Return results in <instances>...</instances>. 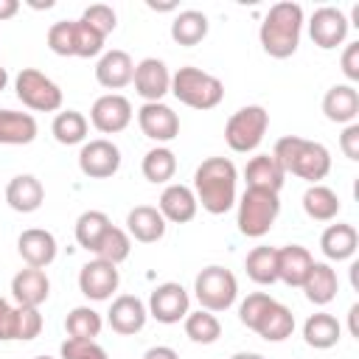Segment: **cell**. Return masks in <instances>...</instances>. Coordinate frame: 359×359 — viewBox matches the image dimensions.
I'll return each instance as SVG.
<instances>
[{
  "label": "cell",
  "mask_w": 359,
  "mask_h": 359,
  "mask_svg": "<svg viewBox=\"0 0 359 359\" xmlns=\"http://www.w3.org/2000/svg\"><path fill=\"white\" fill-rule=\"evenodd\" d=\"M238 171L227 157H208L194 171V196L208 213L222 216L236 205Z\"/></svg>",
  "instance_id": "obj_1"
},
{
  "label": "cell",
  "mask_w": 359,
  "mask_h": 359,
  "mask_svg": "<svg viewBox=\"0 0 359 359\" xmlns=\"http://www.w3.org/2000/svg\"><path fill=\"white\" fill-rule=\"evenodd\" d=\"M272 157L280 163V168L286 174H294L311 185H317L320 180L328 177L331 171V154L323 143L317 140H306V137H297V135H286L275 143L272 149Z\"/></svg>",
  "instance_id": "obj_2"
},
{
  "label": "cell",
  "mask_w": 359,
  "mask_h": 359,
  "mask_svg": "<svg viewBox=\"0 0 359 359\" xmlns=\"http://www.w3.org/2000/svg\"><path fill=\"white\" fill-rule=\"evenodd\" d=\"M300 31H303L300 3L283 0V3H275L266 11V17L261 22V31H258V39H261V48L272 59H289L300 45Z\"/></svg>",
  "instance_id": "obj_3"
},
{
  "label": "cell",
  "mask_w": 359,
  "mask_h": 359,
  "mask_svg": "<svg viewBox=\"0 0 359 359\" xmlns=\"http://www.w3.org/2000/svg\"><path fill=\"white\" fill-rule=\"evenodd\" d=\"M171 93L180 104L191 109H213L224 98V84L216 76L185 65L177 73H171Z\"/></svg>",
  "instance_id": "obj_4"
},
{
  "label": "cell",
  "mask_w": 359,
  "mask_h": 359,
  "mask_svg": "<svg viewBox=\"0 0 359 359\" xmlns=\"http://www.w3.org/2000/svg\"><path fill=\"white\" fill-rule=\"evenodd\" d=\"M280 213V199L272 191H261V188H247L238 199V230L247 238H261L272 230L275 219Z\"/></svg>",
  "instance_id": "obj_5"
},
{
  "label": "cell",
  "mask_w": 359,
  "mask_h": 359,
  "mask_svg": "<svg viewBox=\"0 0 359 359\" xmlns=\"http://www.w3.org/2000/svg\"><path fill=\"white\" fill-rule=\"evenodd\" d=\"M269 129V112L261 107V104H247L241 109H236L227 123H224V140L233 151L238 154H247V151H255L264 140Z\"/></svg>",
  "instance_id": "obj_6"
},
{
  "label": "cell",
  "mask_w": 359,
  "mask_h": 359,
  "mask_svg": "<svg viewBox=\"0 0 359 359\" xmlns=\"http://www.w3.org/2000/svg\"><path fill=\"white\" fill-rule=\"evenodd\" d=\"M194 294L205 311H227L238 297V280L230 269L210 264L194 280Z\"/></svg>",
  "instance_id": "obj_7"
},
{
  "label": "cell",
  "mask_w": 359,
  "mask_h": 359,
  "mask_svg": "<svg viewBox=\"0 0 359 359\" xmlns=\"http://www.w3.org/2000/svg\"><path fill=\"white\" fill-rule=\"evenodd\" d=\"M17 98L34 112H56L62 107V87L36 67H22L14 79Z\"/></svg>",
  "instance_id": "obj_8"
},
{
  "label": "cell",
  "mask_w": 359,
  "mask_h": 359,
  "mask_svg": "<svg viewBox=\"0 0 359 359\" xmlns=\"http://www.w3.org/2000/svg\"><path fill=\"white\" fill-rule=\"evenodd\" d=\"M79 168L90 180H109L121 168V149L107 137L87 140L79 151Z\"/></svg>",
  "instance_id": "obj_9"
},
{
  "label": "cell",
  "mask_w": 359,
  "mask_h": 359,
  "mask_svg": "<svg viewBox=\"0 0 359 359\" xmlns=\"http://www.w3.org/2000/svg\"><path fill=\"white\" fill-rule=\"evenodd\" d=\"M188 306H191V297L185 292L182 283H174V280H165L160 286H154V292L149 294V314L163 323V325H174L180 320H185L188 314Z\"/></svg>",
  "instance_id": "obj_10"
},
{
  "label": "cell",
  "mask_w": 359,
  "mask_h": 359,
  "mask_svg": "<svg viewBox=\"0 0 359 359\" xmlns=\"http://www.w3.org/2000/svg\"><path fill=\"white\" fill-rule=\"evenodd\" d=\"M90 123L101 135H118L132 123V104L121 93H107L93 101L90 107Z\"/></svg>",
  "instance_id": "obj_11"
},
{
  "label": "cell",
  "mask_w": 359,
  "mask_h": 359,
  "mask_svg": "<svg viewBox=\"0 0 359 359\" xmlns=\"http://www.w3.org/2000/svg\"><path fill=\"white\" fill-rule=\"evenodd\" d=\"M348 28H351V20L345 17V11H339L334 6L317 8L309 20V36L323 50H334L337 45H342L348 36Z\"/></svg>",
  "instance_id": "obj_12"
},
{
  "label": "cell",
  "mask_w": 359,
  "mask_h": 359,
  "mask_svg": "<svg viewBox=\"0 0 359 359\" xmlns=\"http://www.w3.org/2000/svg\"><path fill=\"white\" fill-rule=\"evenodd\" d=\"M132 84H135V93L146 104H154V101H163L165 93H171V73H168V67H165L163 59L146 56V59H140L135 65Z\"/></svg>",
  "instance_id": "obj_13"
},
{
  "label": "cell",
  "mask_w": 359,
  "mask_h": 359,
  "mask_svg": "<svg viewBox=\"0 0 359 359\" xmlns=\"http://www.w3.org/2000/svg\"><path fill=\"white\" fill-rule=\"evenodd\" d=\"M118 283H121L118 266L101 258L87 261L79 272V289L87 300H109L118 292Z\"/></svg>",
  "instance_id": "obj_14"
},
{
  "label": "cell",
  "mask_w": 359,
  "mask_h": 359,
  "mask_svg": "<svg viewBox=\"0 0 359 359\" xmlns=\"http://www.w3.org/2000/svg\"><path fill=\"white\" fill-rule=\"evenodd\" d=\"M137 123H140V132L157 143H168L180 135V115L163 101L143 104L137 109Z\"/></svg>",
  "instance_id": "obj_15"
},
{
  "label": "cell",
  "mask_w": 359,
  "mask_h": 359,
  "mask_svg": "<svg viewBox=\"0 0 359 359\" xmlns=\"http://www.w3.org/2000/svg\"><path fill=\"white\" fill-rule=\"evenodd\" d=\"M17 252H20V258L28 266L45 269V266H50L56 261L59 244H56V238H53L50 230H45V227H28L17 238Z\"/></svg>",
  "instance_id": "obj_16"
},
{
  "label": "cell",
  "mask_w": 359,
  "mask_h": 359,
  "mask_svg": "<svg viewBox=\"0 0 359 359\" xmlns=\"http://www.w3.org/2000/svg\"><path fill=\"white\" fill-rule=\"evenodd\" d=\"M109 328L121 337H132L137 331H143L146 320H149V309L137 294H118L107 311Z\"/></svg>",
  "instance_id": "obj_17"
},
{
  "label": "cell",
  "mask_w": 359,
  "mask_h": 359,
  "mask_svg": "<svg viewBox=\"0 0 359 359\" xmlns=\"http://www.w3.org/2000/svg\"><path fill=\"white\" fill-rule=\"evenodd\" d=\"M196 196H194V188L182 185V182H171L163 188L160 194V202H157V210L163 213L165 222L171 224H185L196 216Z\"/></svg>",
  "instance_id": "obj_18"
},
{
  "label": "cell",
  "mask_w": 359,
  "mask_h": 359,
  "mask_svg": "<svg viewBox=\"0 0 359 359\" xmlns=\"http://www.w3.org/2000/svg\"><path fill=\"white\" fill-rule=\"evenodd\" d=\"M165 227L168 222L163 219V213L151 205H135L129 213H126V233L129 238L140 241V244H154L165 236Z\"/></svg>",
  "instance_id": "obj_19"
},
{
  "label": "cell",
  "mask_w": 359,
  "mask_h": 359,
  "mask_svg": "<svg viewBox=\"0 0 359 359\" xmlns=\"http://www.w3.org/2000/svg\"><path fill=\"white\" fill-rule=\"evenodd\" d=\"M11 294H14L17 306L39 309L48 300V294H50V280H48L45 269H34V266L20 269L11 278Z\"/></svg>",
  "instance_id": "obj_20"
},
{
  "label": "cell",
  "mask_w": 359,
  "mask_h": 359,
  "mask_svg": "<svg viewBox=\"0 0 359 359\" xmlns=\"http://www.w3.org/2000/svg\"><path fill=\"white\" fill-rule=\"evenodd\" d=\"M135 76V62L126 50H107L101 53L98 65H95V79L101 87L107 90H121L126 84H132Z\"/></svg>",
  "instance_id": "obj_21"
},
{
  "label": "cell",
  "mask_w": 359,
  "mask_h": 359,
  "mask_svg": "<svg viewBox=\"0 0 359 359\" xmlns=\"http://www.w3.org/2000/svg\"><path fill=\"white\" fill-rule=\"evenodd\" d=\"M323 112L331 123H356L359 115V93L353 84H334L325 95H323Z\"/></svg>",
  "instance_id": "obj_22"
},
{
  "label": "cell",
  "mask_w": 359,
  "mask_h": 359,
  "mask_svg": "<svg viewBox=\"0 0 359 359\" xmlns=\"http://www.w3.org/2000/svg\"><path fill=\"white\" fill-rule=\"evenodd\" d=\"M6 202L17 213H34L45 202V188L34 174H17L6 185Z\"/></svg>",
  "instance_id": "obj_23"
},
{
  "label": "cell",
  "mask_w": 359,
  "mask_h": 359,
  "mask_svg": "<svg viewBox=\"0 0 359 359\" xmlns=\"http://www.w3.org/2000/svg\"><path fill=\"white\" fill-rule=\"evenodd\" d=\"M356 247H359V233L353 224H345V222L328 224L320 236V250L328 261H348L353 258Z\"/></svg>",
  "instance_id": "obj_24"
},
{
  "label": "cell",
  "mask_w": 359,
  "mask_h": 359,
  "mask_svg": "<svg viewBox=\"0 0 359 359\" xmlns=\"http://www.w3.org/2000/svg\"><path fill=\"white\" fill-rule=\"evenodd\" d=\"M300 289L306 292V300L314 303V306H325V303H331V300L337 297V292H339L337 269H331V264L314 261Z\"/></svg>",
  "instance_id": "obj_25"
},
{
  "label": "cell",
  "mask_w": 359,
  "mask_h": 359,
  "mask_svg": "<svg viewBox=\"0 0 359 359\" xmlns=\"http://www.w3.org/2000/svg\"><path fill=\"white\" fill-rule=\"evenodd\" d=\"M244 180H247V188H261V191L278 194L283 188L286 171L280 168V163L272 154H255L244 168Z\"/></svg>",
  "instance_id": "obj_26"
},
{
  "label": "cell",
  "mask_w": 359,
  "mask_h": 359,
  "mask_svg": "<svg viewBox=\"0 0 359 359\" xmlns=\"http://www.w3.org/2000/svg\"><path fill=\"white\" fill-rule=\"evenodd\" d=\"M314 258L303 244H286L278 250V280L286 286H303Z\"/></svg>",
  "instance_id": "obj_27"
},
{
  "label": "cell",
  "mask_w": 359,
  "mask_h": 359,
  "mask_svg": "<svg viewBox=\"0 0 359 359\" xmlns=\"http://www.w3.org/2000/svg\"><path fill=\"white\" fill-rule=\"evenodd\" d=\"M36 118L31 112L0 109V143L3 146H28L36 137Z\"/></svg>",
  "instance_id": "obj_28"
},
{
  "label": "cell",
  "mask_w": 359,
  "mask_h": 359,
  "mask_svg": "<svg viewBox=\"0 0 359 359\" xmlns=\"http://www.w3.org/2000/svg\"><path fill=\"white\" fill-rule=\"evenodd\" d=\"M342 337V325L337 323L334 314H325V311H317L311 314L306 323H303V339L309 348L314 351H328L339 342Z\"/></svg>",
  "instance_id": "obj_29"
},
{
  "label": "cell",
  "mask_w": 359,
  "mask_h": 359,
  "mask_svg": "<svg viewBox=\"0 0 359 359\" xmlns=\"http://www.w3.org/2000/svg\"><path fill=\"white\" fill-rule=\"evenodd\" d=\"M208 28H210V22H208V17L202 11L185 8L171 22V39L177 45H182V48H194L208 36Z\"/></svg>",
  "instance_id": "obj_30"
},
{
  "label": "cell",
  "mask_w": 359,
  "mask_h": 359,
  "mask_svg": "<svg viewBox=\"0 0 359 359\" xmlns=\"http://www.w3.org/2000/svg\"><path fill=\"white\" fill-rule=\"evenodd\" d=\"M339 208H342V202H339L337 191H331V188L323 185V182L309 185L306 194H303V210H306V216L314 219V222H331V219H337Z\"/></svg>",
  "instance_id": "obj_31"
},
{
  "label": "cell",
  "mask_w": 359,
  "mask_h": 359,
  "mask_svg": "<svg viewBox=\"0 0 359 359\" xmlns=\"http://www.w3.org/2000/svg\"><path fill=\"white\" fill-rule=\"evenodd\" d=\"M292 331H294V314H292V309H286L283 303L272 300V306L261 317L255 334L261 339H266V342H283L286 337H292Z\"/></svg>",
  "instance_id": "obj_32"
},
{
  "label": "cell",
  "mask_w": 359,
  "mask_h": 359,
  "mask_svg": "<svg viewBox=\"0 0 359 359\" xmlns=\"http://www.w3.org/2000/svg\"><path fill=\"white\" fill-rule=\"evenodd\" d=\"M87 129H90V121L79 112V109H65V112H56L53 123H50V132L56 137V143L62 146H76V143H84L87 137Z\"/></svg>",
  "instance_id": "obj_33"
},
{
  "label": "cell",
  "mask_w": 359,
  "mask_h": 359,
  "mask_svg": "<svg viewBox=\"0 0 359 359\" xmlns=\"http://www.w3.org/2000/svg\"><path fill=\"white\" fill-rule=\"evenodd\" d=\"M140 171L149 182L154 185H163L168 182L174 174H177V157L168 146H154L143 154V163H140Z\"/></svg>",
  "instance_id": "obj_34"
},
{
  "label": "cell",
  "mask_w": 359,
  "mask_h": 359,
  "mask_svg": "<svg viewBox=\"0 0 359 359\" xmlns=\"http://www.w3.org/2000/svg\"><path fill=\"white\" fill-rule=\"evenodd\" d=\"M244 269L250 275V280L269 286L278 280V247H255L247 252Z\"/></svg>",
  "instance_id": "obj_35"
},
{
  "label": "cell",
  "mask_w": 359,
  "mask_h": 359,
  "mask_svg": "<svg viewBox=\"0 0 359 359\" xmlns=\"http://www.w3.org/2000/svg\"><path fill=\"white\" fill-rule=\"evenodd\" d=\"M182 323H185V337L196 345H213L222 337V323L213 311H205V309L188 311Z\"/></svg>",
  "instance_id": "obj_36"
},
{
  "label": "cell",
  "mask_w": 359,
  "mask_h": 359,
  "mask_svg": "<svg viewBox=\"0 0 359 359\" xmlns=\"http://www.w3.org/2000/svg\"><path fill=\"white\" fill-rule=\"evenodd\" d=\"M112 227L109 216L104 210H84L79 219H76V241L79 247H84L87 252H93L101 241V236Z\"/></svg>",
  "instance_id": "obj_37"
},
{
  "label": "cell",
  "mask_w": 359,
  "mask_h": 359,
  "mask_svg": "<svg viewBox=\"0 0 359 359\" xmlns=\"http://www.w3.org/2000/svg\"><path fill=\"white\" fill-rule=\"evenodd\" d=\"M101 314L90 306H76L65 317V331L73 339H95L101 334Z\"/></svg>",
  "instance_id": "obj_38"
},
{
  "label": "cell",
  "mask_w": 359,
  "mask_h": 359,
  "mask_svg": "<svg viewBox=\"0 0 359 359\" xmlns=\"http://www.w3.org/2000/svg\"><path fill=\"white\" fill-rule=\"evenodd\" d=\"M95 252V258H101V261H109V264H121V261H126L129 258V252H132V238H129V233L126 230H121V227H109L104 236H101V241H98V247L93 250Z\"/></svg>",
  "instance_id": "obj_39"
},
{
  "label": "cell",
  "mask_w": 359,
  "mask_h": 359,
  "mask_svg": "<svg viewBox=\"0 0 359 359\" xmlns=\"http://www.w3.org/2000/svg\"><path fill=\"white\" fill-rule=\"evenodd\" d=\"M73 42H76L79 59H90V56H98L104 50V36L98 31H93L81 17L73 20Z\"/></svg>",
  "instance_id": "obj_40"
},
{
  "label": "cell",
  "mask_w": 359,
  "mask_h": 359,
  "mask_svg": "<svg viewBox=\"0 0 359 359\" xmlns=\"http://www.w3.org/2000/svg\"><path fill=\"white\" fill-rule=\"evenodd\" d=\"M272 300H275V297H269L266 292H252V294H247V297L241 300V306H238V320H241V325H247L250 331H255L258 323H261V317H264L266 309L272 306Z\"/></svg>",
  "instance_id": "obj_41"
},
{
  "label": "cell",
  "mask_w": 359,
  "mask_h": 359,
  "mask_svg": "<svg viewBox=\"0 0 359 359\" xmlns=\"http://www.w3.org/2000/svg\"><path fill=\"white\" fill-rule=\"evenodd\" d=\"M81 20H84L93 31H98L104 39H107V34H112L115 25H118V14H115V8L107 6V3H93V6H87L84 14H81Z\"/></svg>",
  "instance_id": "obj_42"
},
{
  "label": "cell",
  "mask_w": 359,
  "mask_h": 359,
  "mask_svg": "<svg viewBox=\"0 0 359 359\" xmlns=\"http://www.w3.org/2000/svg\"><path fill=\"white\" fill-rule=\"evenodd\" d=\"M48 48L56 56H76V42H73V20H59L48 28Z\"/></svg>",
  "instance_id": "obj_43"
},
{
  "label": "cell",
  "mask_w": 359,
  "mask_h": 359,
  "mask_svg": "<svg viewBox=\"0 0 359 359\" xmlns=\"http://www.w3.org/2000/svg\"><path fill=\"white\" fill-rule=\"evenodd\" d=\"M42 331V314L39 309L31 306H17V320H14V339H36Z\"/></svg>",
  "instance_id": "obj_44"
},
{
  "label": "cell",
  "mask_w": 359,
  "mask_h": 359,
  "mask_svg": "<svg viewBox=\"0 0 359 359\" xmlns=\"http://www.w3.org/2000/svg\"><path fill=\"white\" fill-rule=\"evenodd\" d=\"M59 356L62 359H109L107 351L95 339H73V337H67L62 342Z\"/></svg>",
  "instance_id": "obj_45"
},
{
  "label": "cell",
  "mask_w": 359,
  "mask_h": 359,
  "mask_svg": "<svg viewBox=\"0 0 359 359\" xmlns=\"http://www.w3.org/2000/svg\"><path fill=\"white\" fill-rule=\"evenodd\" d=\"M342 73L348 81H359V42H348L342 50V62H339Z\"/></svg>",
  "instance_id": "obj_46"
},
{
  "label": "cell",
  "mask_w": 359,
  "mask_h": 359,
  "mask_svg": "<svg viewBox=\"0 0 359 359\" xmlns=\"http://www.w3.org/2000/svg\"><path fill=\"white\" fill-rule=\"evenodd\" d=\"M14 320H17V306H11L6 297H0V342L14 339Z\"/></svg>",
  "instance_id": "obj_47"
},
{
  "label": "cell",
  "mask_w": 359,
  "mask_h": 359,
  "mask_svg": "<svg viewBox=\"0 0 359 359\" xmlns=\"http://www.w3.org/2000/svg\"><path fill=\"white\" fill-rule=\"evenodd\" d=\"M339 149L348 160H359V123H348L339 135Z\"/></svg>",
  "instance_id": "obj_48"
},
{
  "label": "cell",
  "mask_w": 359,
  "mask_h": 359,
  "mask_svg": "<svg viewBox=\"0 0 359 359\" xmlns=\"http://www.w3.org/2000/svg\"><path fill=\"white\" fill-rule=\"evenodd\" d=\"M143 359H180V356H177V351L168 348V345H154V348H149V351L143 353Z\"/></svg>",
  "instance_id": "obj_49"
},
{
  "label": "cell",
  "mask_w": 359,
  "mask_h": 359,
  "mask_svg": "<svg viewBox=\"0 0 359 359\" xmlns=\"http://www.w3.org/2000/svg\"><path fill=\"white\" fill-rule=\"evenodd\" d=\"M17 11H20V0H0V22L11 20Z\"/></svg>",
  "instance_id": "obj_50"
},
{
  "label": "cell",
  "mask_w": 359,
  "mask_h": 359,
  "mask_svg": "<svg viewBox=\"0 0 359 359\" xmlns=\"http://www.w3.org/2000/svg\"><path fill=\"white\" fill-rule=\"evenodd\" d=\"M356 314H359V303H353V306H351V311H348V320H351V334H353V337H359V325H356Z\"/></svg>",
  "instance_id": "obj_51"
},
{
  "label": "cell",
  "mask_w": 359,
  "mask_h": 359,
  "mask_svg": "<svg viewBox=\"0 0 359 359\" xmlns=\"http://www.w3.org/2000/svg\"><path fill=\"white\" fill-rule=\"evenodd\" d=\"M230 359H264L261 353H252V351H238V353H233Z\"/></svg>",
  "instance_id": "obj_52"
},
{
  "label": "cell",
  "mask_w": 359,
  "mask_h": 359,
  "mask_svg": "<svg viewBox=\"0 0 359 359\" xmlns=\"http://www.w3.org/2000/svg\"><path fill=\"white\" fill-rule=\"evenodd\" d=\"M6 84H8V70H6L3 65H0V93L6 90Z\"/></svg>",
  "instance_id": "obj_53"
},
{
  "label": "cell",
  "mask_w": 359,
  "mask_h": 359,
  "mask_svg": "<svg viewBox=\"0 0 359 359\" xmlns=\"http://www.w3.org/2000/svg\"><path fill=\"white\" fill-rule=\"evenodd\" d=\"M34 359H53V356H45V353H42V356H34Z\"/></svg>",
  "instance_id": "obj_54"
}]
</instances>
